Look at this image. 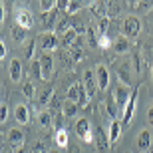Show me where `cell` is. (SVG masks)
Segmentation results:
<instances>
[{
  "mask_svg": "<svg viewBox=\"0 0 153 153\" xmlns=\"http://www.w3.org/2000/svg\"><path fill=\"white\" fill-rule=\"evenodd\" d=\"M96 143H97V149H100L102 153L108 151L109 145H111V143H109V135L105 133L103 127H96Z\"/></svg>",
  "mask_w": 153,
  "mask_h": 153,
  "instance_id": "cell-12",
  "label": "cell"
},
{
  "mask_svg": "<svg viewBox=\"0 0 153 153\" xmlns=\"http://www.w3.org/2000/svg\"><path fill=\"white\" fill-rule=\"evenodd\" d=\"M38 123L42 125V127H50V125H52V114H50V111H40Z\"/></svg>",
  "mask_w": 153,
  "mask_h": 153,
  "instance_id": "cell-30",
  "label": "cell"
},
{
  "mask_svg": "<svg viewBox=\"0 0 153 153\" xmlns=\"http://www.w3.org/2000/svg\"><path fill=\"white\" fill-rule=\"evenodd\" d=\"M8 72H10V79H12V82H20V79H22V62H20L18 58L10 60Z\"/></svg>",
  "mask_w": 153,
  "mask_h": 153,
  "instance_id": "cell-15",
  "label": "cell"
},
{
  "mask_svg": "<svg viewBox=\"0 0 153 153\" xmlns=\"http://www.w3.org/2000/svg\"><path fill=\"white\" fill-rule=\"evenodd\" d=\"M135 108H137V90H133L131 96H129V100H127V103H125V108H123V114H121L123 125L131 123V119H133V115H135Z\"/></svg>",
  "mask_w": 153,
  "mask_h": 153,
  "instance_id": "cell-4",
  "label": "cell"
},
{
  "mask_svg": "<svg viewBox=\"0 0 153 153\" xmlns=\"http://www.w3.org/2000/svg\"><path fill=\"white\" fill-rule=\"evenodd\" d=\"M76 40H78V32H76V28L72 26V28L66 32V34H62V46H66V48H72V46L76 44Z\"/></svg>",
  "mask_w": 153,
  "mask_h": 153,
  "instance_id": "cell-20",
  "label": "cell"
},
{
  "mask_svg": "<svg viewBox=\"0 0 153 153\" xmlns=\"http://www.w3.org/2000/svg\"><path fill=\"white\" fill-rule=\"evenodd\" d=\"M34 50H36V38L28 40V46H26V54H24V58L26 60H34Z\"/></svg>",
  "mask_w": 153,
  "mask_h": 153,
  "instance_id": "cell-34",
  "label": "cell"
},
{
  "mask_svg": "<svg viewBox=\"0 0 153 153\" xmlns=\"http://www.w3.org/2000/svg\"><path fill=\"white\" fill-rule=\"evenodd\" d=\"M108 135H109V143H115L119 137H121V123H119L117 119H114V121H111Z\"/></svg>",
  "mask_w": 153,
  "mask_h": 153,
  "instance_id": "cell-22",
  "label": "cell"
},
{
  "mask_svg": "<svg viewBox=\"0 0 153 153\" xmlns=\"http://www.w3.org/2000/svg\"><path fill=\"white\" fill-rule=\"evenodd\" d=\"M96 79H97V88H100V90H108V85H109V70L105 68L103 64H97Z\"/></svg>",
  "mask_w": 153,
  "mask_h": 153,
  "instance_id": "cell-10",
  "label": "cell"
},
{
  "mask_svg": "<svg viewBox=\"0 0 153 153\" xmlns=\"http://www.w3.org/2000/svg\"><path fill=\"white\" fill-rule=\"evenodd\" d=\"M38 40H40V46H42L44 52H54L58 48V44H60L56 32H44V34L38 36Z\"/></svg>",
  "mask_w": 153,
  "mask_h": 153,
  "instance_id": "cell-6",
  "label": "cell"
},
{
  "mask_svg": "<svg viewBox=\"0 0 153 153\" xmlns=\"http://www.w3.org/2000/svg\"><path fill=\"white\" fill-rule=\"evenodd\" d=\"M129 46H131V42H129V38H127V36H121V34H119L117 38L114 40V50L117 52V54H125V52L129 50Z\"/></svg>",
  "mask_w": 153,
  "mask_h": 153,
  "instance_id": "cell-17",
  "label": "cell"
},
{
  "mask_svg": "<svg viewBox=\"0 0 153 153\" xmlns=\"http://www.w3.org/2000/svg\"><path fill=\"white\" fill-rule=\"evenodd\" d=\"M22 94H24L26 97H34V96H36L34 84H32V82H24V84H22Z\"/></svg>",
  "mask_w": 153,
  "mask_h": 153,
  "instance_id": "cell-33",
  "label": "cell"
},
{
  "mask_svg": "<svg viewBox=\"0 0 153 153\" xmlns=\"http://www.w3.org/2000/svg\"><path fill=\"white\" fill-rule=\"evenodd\" d=\"M111 46H114V42H111V38H109L108 34H100V38H97V48L108 50V48H111Z\"/></svg>",
  "mask_w": 153,
  "mask_h": 153,
  "instance_id": "cell-29",
  "label": "cell"
},
{
  "mask_svg": "<svg viewBox=\"0 0 153 153\" xmlns=\"http://www.w3.org/2000/svg\"><path fill=\"white\" fill-rule=\"evenodd\" d=\"M50 153H62L60 149H50Z\"/></svg>",
  "mask_w": 153,
  "mask_h": 153,
  "instance_id": "cell-46",
  "label": "cell"
},
{
  "mask_svg": "<svg viewBox=\"0 0 153 153\" xmlns=\"http://www.w3.org/2000/svg\"><path fill=\"white\" fill-rule=\"evenodd\" d=\"M109 24H111V18L109 16H102L100 18V24H97V32H100V34H108Z\"/></svg>",
  "mask_w": 153,
  "mask_h": 153,
  "instance_id": "cell-31",
  "label": "cell"
},
{
  "mask_svg": "<svg viewBox=\"0 0 153 153\" xmlns=\"http://www.w3.org/2000/svg\"><path fill=\"white\" fill-rule=\"evenodd\" d=\"M105 109H108V114H109L111 119H115V117H117V111H121V109L117 108V103H115V97H114L111 91H109L108 97H105Z\"/></svg>",
  "mask_w": 153,
  "mask_h": 153,
  "instance_id": "cell-19",
  "label": "cell"
},
{
  "mask_svg": "<svg viewBox=\"0 0 153 153\" xmlns=\"http://www.w3.org/2000/svg\"><path fill=\"white\" fill-rule=\"evenodd\" d=\"M133 68H135V72L139 74V70H141V56H139V54H133Z\"/></svg>",
  "mask_w": 153,
  "mask_h": 153,
  "instance_id": "cell-39",
  "label": "cell"
},
{
  "mask_svg": "<svg viewBox=\"0 0 153 153\" xmlns=\"http://www.w3.org/2000/svg\"><path fill=\"white\" fill-rule=\"evenodd\" d=\"M85 36H88V44H90L91 48H97V38H100V36L96 34V30L88 28V30H85Z\"/></svg>",
  "mask_w": 153,
  "mask_h": 153,
  "instance_id": "cell-32",
  "label": "cell"
},
{
  "mask_svg": "<svg viewBox=\"0 0 153 153\" xmlns=\"http://www.w3.org/2000/svg\"><path fill=\"white\" fill-rule=\"evenodd\" d=\"M56 16H58V6L54 10H48V12L40 14V22H42V28L46 32H54L56 30Z\"/></svg>",
  "mask_w": 153,
  "mask_h": 153,
  "instance_id": "cell-7",
  "label": "cell"
},
{
  "mask_svg": "<svg viewBox=\"0 0 153 153\" xmlns=\"http://www.w3.org/2000/svg\"><path fill=\"white\" fill-rule=\"evenodd\" d=\"M151 72H153V68H151Z\"/></svg>",
  "mask_w": 153,
  "mask_h": 153,
  "instance_id": "cell-49",
  "label": "cell"
},
{
  "mask_svg": "<svg viewBox=\"0 0 153 153\" xmlns=\"http://www.w3.org/2000/svg\"><path fill=\"white\" fill-rule=\"evenodd\" d=\"M91 0H70V6H68V14H76L78 10H82L84 6H90Z\"/></svg>",
  "mask_w": 153,
  "mask_h": 153,
  "instance_id": "cell-25",
  "label": "cell"
},
{
  "mask_svg": "<svg viewBox=\"0 0 153 153\" xmlns=\"http://www.w3.org/2000/svg\"><path fill=\"white\" fill-rule=\"evenodd\" d=\"M151 131L149 129H143L141 133H139V137H137V149L139 151H147V149H151Z\"/></svg>",
  "mask_w": 153,
  "mask_h": 153,
  "instance_id": "cell-14",
  "label": "cell"
},
{
  "mask_svg": "<svg viewBox=\"0 0 153 153\" xmlns=\"http://www.w3.org/2000/svg\"><path fill=\"white\" fill-rule=\"evenodd\" d=\"M131 88L129 85H123V84H117L111 90V94H114V97H115V103H117V108L121 109V114H123V108H125V103H127V100H129V96H131Z\"/></svg>",
  "mask_w": 153,
  "mask_h": 153,
  "instance_id": "cell-3",
  "label": "cell"
},
{
  "mask_svg": "<svg viewBox=\"0 0 153 153\" xmlns=\"http://www.w3.org/2000/svg\"><path fill=\"white\" fill-rule=\"evenodd\" d=\"M82 88H84V84H79V82H74V84L68 88V100L70 102L78 103L79 102V94H82Z\"/></svg>",
  "mask_w": 153,
  "mask_h": 153,
  "instance_id": "cell-21",
  "label": "cell"
},
{
  "mask_svg": "<svg viewBox=\"0 0 153 153\" xmlns=\"http://www.w3.org/2000/svg\"><path fill=\"white\" fill-rule=\"evenodd\" d=\"M4 12H6V8H4V0H0V24L4 22Z\"/></svg>",
  "mask_w": 153,
  "mask_h": 153,
  "instance_id": "cell-41",
  "label": "cell"
},
{
  "mask_svg": "<svg viewBox=\"0 0 153 153\" xmlns=\"http://www.w3.org/2000/svg\"><path fill=\"white\" fill-rule=\"evenodd\" d=\"M139 32H141V20L137 16H127L123 22V36H127V38H135V36H139Z\"/></svg>",
  "mask_w": 153,
  "mask_h": 153,
  "instance_id": "cell-5",
  "label": "cell"
},
{
  "mask_svg": "<svg viewBox=\"0 0 153 153\" xmlns=\"http://www.w3.org/2000/svg\"><path fill=\"white\" fill-rule=\"evenodd\" d=\"M54 143L58 145V149H68L70 147V137L66 129H58L54 133Z\"/></svg>",
  "mask_w": 153,
  "mask_h": 153,
  "instance_id": "cell-16",
  "label": "cell"
},
{
  "mask_svg": "<svg viewBox=\"0 0 153 153\" xmlns=\"http://www.w3.org/2000/svg\"><path fill=\"white\" fill-rule=\"evenodd\" d=\"M70 50H72V52H70V56H72V60H74V62H82V60H84V50L79 48L78 40H76V44L72 46Z\"/></svg>",
  "mask_w": 153,
  "mask_h": 153,
  "instance_id": "cell-28",
  "label": "cell"
},
{
  "mask_svg": "<svg viewBox=\"0 0 153 153\" xmlns=\"http://www.w3.org/2000/svg\"><path fill=\"white\" fill-rule=\"evenodd\" d=\"M30 153H38V151H34V149H32V151H30Z\"/></svg>",
  "mask_w": 153,
  "mask_h": 153,
  "instance_id": "cell-48",
  "label": "cell"
},
{
  "mask_svg": "<svg viewBox=\"0 0 153 153\" xmlns=\"http://www.w3.org/2000/svg\"><path fill=\"white\" fill-rule=\"evenodd\" d=\"M34 151H38V153H50L48 151V145H46V141H36V145H34Z\"/></svg>",
  "mask_w": 153,
  "mask_h": 153,
  "instance_id": "cell-38",
  "label": "cell"
},
{
  "mask_svg": "<svg viewBox=\"0 0 153 153\" xmlns=\"http://www.w3.org/2000/svg\"><path fill=\"white\" fill-rule=\"evenodd\" d=\"M30 74L34 79H42V66H40V60H32L30 62Z\"/></svg>",
  "mask_w": 153,
  "mask_h": 153,
  "instance_id": "cell-27",
  "label": "cell"
},
{
  "mask_svg": "<svg viewBox=\"0 0 153 153\" xmlns=\"http://www.w3.org/2000/svg\"><path fill=\"white\" fill-rule=\"evenodd\" d=\"M56 4H58V0H40V8H42V12L54 10Z\"/></svg>",
  "mask_w": 153,
  "mask_h": 153,
  "instance_id": "cell-36",
  "label": "cell"
},
{
  "mask_svg": "<svg viewBox=\"0 0 153 153\" xmlns=\"http://www.w3.org/2000/svg\"><path fill=\"white\" fill-rule=\"evenodd\" d=\"M14 119H16L20 125H28L30 119H32V114H30V108L26 103H18L14 108Z\"/></svg>",
  "mask_w": 153,
  "mask_h": 153,
  "instance_id": "cell-9",
  "label": "cell"
},
{
  "mask_svg": "<svg viewBox=\"0 0 153 153\" xmlns=\"http://www.w3.org/2000/svg\"><path fill=\"white\" fill-rule=\"evenodd\" d=\"M14 153H28V151H26V147L22 145V147H16V151H14Z\"/></svg>",
  "mask_w": 153,
  "mask_h": 153,
  "instance_id": "cell-45",
  "label": "cell"
},
{
  "mask_svg": "<svg viewBox=\"0 0 153 153\" xmlns=\"http://www.w3.org/2000/svg\"><path fill=\"white\" fill-rule=\"evenodd\" d=\"M24 141H26V135H24V131L20 127L8 129V143H10L12 147H22Z\"/></svg>",
  "mask_w": 153,
  "mask_h": 153,
  "instance_id": "cell-11",
  "label": "cell"
},
{
  "mask_svg": "<svg viewBox=\"0 0 153 153\" xmlns=\"http://www.w3.org/2000/svg\"><path fill=\"white\" fill-rule=\"evenodd\" d=\"M52 97H54V88H46V90H42L40 96H38V105H50Z\"/></svg>",
  "mask_w": 153,
  "mask_h": 153,
  "instance_id": "cell-24",
  "label": "cell"
},
{
  "mask_svg": "<svg viewBox=\"0 0 153 153\" xmlns=\"http://www.w3.org/2000/svg\"><path fill=\"white\" fill-rule=\"evenodd\" d=\"M70 149V153H79V147L78 145H74V147H68Z\"/></svg>",
  "mask_w": 153,
  "mask_h": 153,
  "instance_id": "cell-44",
  "label": "cell"
},
{
  "mask_svg": "<svg viewBox=\"0 0 153 153\" xmlns=\"http://www.w3.org/2000/svg\"><path fill=\"white\" fill-rule=\"evenodd\" d=\"M16 24L18 26H22V28H26V30H30L32 26H34V16L30 14V10H20L16 14Z\"/></svg>",
  "mask_w": 153,
  "mask_h": 153,
  "instance_id": "cell-13",
  "label": "cell"
},
{
  "mask_svg": "<svg viewBox=\"0 0 153 153\" xmlns=\"http://www.w3.org/2000/svg\"><path fill=\"white\" fill-rule=\"evenodd\" d=\"M70 28H72L70 20H62V22H58V24H56V30H54V32H56V34H66Z\"/></svg>",
  "mask_w": 153,
  "mask_h": 153,
  "instance_id": "cell-35",
  "label": "cell"
},
{
  "mask_svg": "<svg viewBox=\"0 0 153 153\" xmlns=\"http://www.w3.org/2000/svg\"><path fill=\"white\" fill-rule=\"evenodd\" d=\"M58 10H68V6H70V0H58Z\"/></svg>",
  "mask_w": 153,
  "mask_h": 153,
  "instance_id": "cell-40",
  "label": "cell"
},
{
  "mask_svg": "<svg viewBox=\"0 0 153 153\" xmlns=\"http://www.w3.org/2000/svg\"><path fill=\"white\" fill-rule=\"evenodd\" d=\"M78 111H79V105H78V103H74V102H70V100L62 105L64 117H76V115H78Z\"/></svg>",
  "mask_w": 153,
  "mask_h": 153,
  "instance_id": "cell-23",
  "label": "cell"
},
{
  "mask_svg": "<svg viewBox=\"0 0 153 153\" xmlns=\"http://www.w3.org/2000/svg\"><path fill=\"white\" fill-rule=\"evenodd\" d=\"M76 135H78L84 143L96 141V137H94V133H91V123H90V119L79 117L78 121H76Z\"/></svg>",
  "mask_w": 153,
  "mask_h": 153,
  "instance_id": "cell-1",
  "label": "cell"
},
{
  "mask_svg": "<svg viewBox=\"0 0 153 153\" xmlns=\"http://www.w3.org/2000/svg\"><path fill=\"white\" fill-rule=\"evenodd\" d=\"M84 88H85V91H88L90 100L96 96V91L100 90V88H97V79H96V72H90V70L84 72Z\"/></svg>",
  "mask_w": 153,
  "mask_h": 153,
  "instance_id": "cell-8",
  "label": "cell"
},
{
  "mask_svg": "<svg viewBox=\"0 0 153 153\" xmlns=\"http://www.w3.org/2000/svg\"><path fill=\"white\" fill-rule=\"evenodd\" d=\"M26 32H28V30L26 28H22V26H12V38H14V42H24V40H26Z\"/></svg>",
  "mask_w": 153,
  "mask_h": 153,
  "instance_id": "cell-26",
  "label": "cell"
},
{
  "mask_svg": "<svg viewBox=\"0 0 153 153\" xmlns=\"http://www.w3.org/2000/svg\"><path fill=\"white\" fill-rule=\"evenodd\" d=\"M117 78H119V84L123 85H129L131 88V74H129V64H121L117 70Z\"/></svg>",
  "mask_w": 153,
  "mask_h": 153,
  "instance_id": "cell-18",
  "label": "cell"
},
{
  "mask_svg": "<svg viewBox=\"0 0 153 153\" xmlns=\"http://www.w3.org/2000/svg\"><path fill=\"white\" fill-rule=\"evenodd\" d=\"M6 117H8V108H6V105H2V114H0V121H4Z\"/></svg>",
  "mask_w": 153,
  "mask_h": 153,
  "instance_id": "cell-43",
  "label": "cell"
},
{
  "mask_svg": "<svg viewBox=\"0 0 153 153\" xmlns=\"http://www.w3.org/2000/svg\"><path fill=\"white\" fill-rule=\"evenodd\" d=\"M105 8H108L109 16L117 14V12H119V4H117V0H108V2H105Z\"/></svg>",
  "mask_w": 153,
  "mask_h": 153,
  "instance_id": "cell-37",
  "label": "cell"
},
{
  "mask_svg": "<svg viewBox=\"0 0 153 153\" xmlns=\"http://www.w3.org/2000/svg\"><path fill=\"white\" fill-rule=\"evenodd\" d=\"M0 114H2V103H0Z\"/></svg>",
  "mask_w": 153,
  "mask_h": 153,
  "instance_id": "cell-47",
  "label": "cell"
},
{
  "mask_svg": "<svg viewBox=\"0 0 153 153\" xmlns=\"http://www.w3.org/2000/svg\"><path fill=\"white\" fill-rule=\"evenodd\" d=\"M6 58V46H4V42L0 40V60H4Z\"/></svg>",
  "mask_w": 153,
  "mask_h": 153,
  "instance_id": "cell-42",
  "label": "cell"
},
{
  "mask_svg": "<svg viewBox=\"0 0 153 153\" xmlns=\"http://www.w3.org/2000/svg\"><path fill=\"white\" fill-rule=\"evenodd\" d=\"M38 60H40V66H42V79L50 82L52 76H54V56L50 52H42Z\"/></svg>",
  "mask_w": 153,
  "mask_h": 153,
  "instance_id": "cell-2",
  "label": "cell"
}]
</instances>
